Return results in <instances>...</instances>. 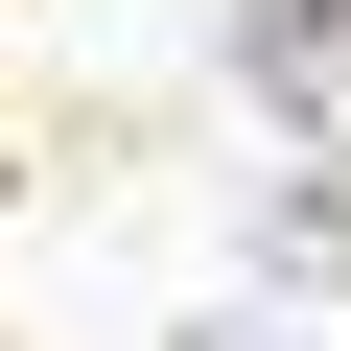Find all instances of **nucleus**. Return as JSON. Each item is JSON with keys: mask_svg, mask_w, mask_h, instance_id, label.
Listing matches in <instances>:
<instances>
[{"mask_svg": "<svg viewBox=\"0 0 351 351\" xmlns=\"http://www.w3.org/2000/svg\"><path fill=\"white\" fill-rule=\"evenodd\" d=\"M188 351H281V328H188Z\"/></svg>", "mask_w": 351, "mask_h": 351, "instance_id": "nucleus-1", "label": "nucleus"}]
</instances>
